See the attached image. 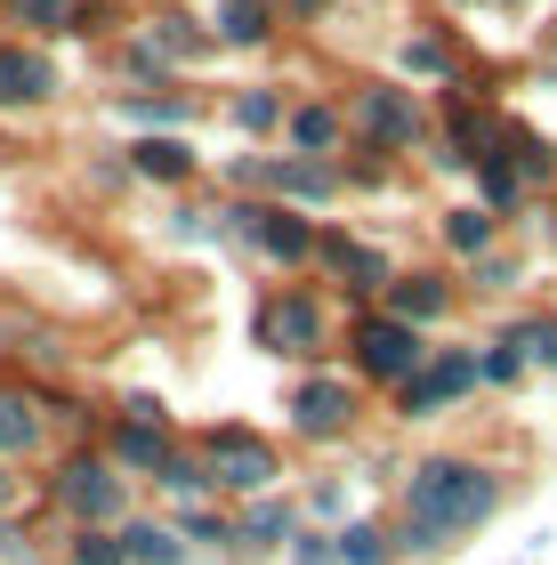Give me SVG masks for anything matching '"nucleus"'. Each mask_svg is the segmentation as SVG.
Instances as JSON below:
<instances>
[{
  "instance_id": "23",
  "label": "nucleus",
  "mask_w": 557,
  "mask_h": 565,
  "mask_svg": "<svg viewBox=\"0 0 557 565\" xmlns=\"http://www.w3.org/2000/svg\"><path fill=\"white\" fill-rule=\"evenodd\" d=\"M291 138L308 146V153H332V146H340V114H332V106H299V114H291Z\"/></svg>"
},
{
  "instance_id": "16",
  "label": "nucleus",
  "mask_w": 557,
  "mask_h": 565,
  "mask_svg": "<svg viewBox=\"0 0 557 565\" xmlns=\"http://www.w3.org/2000/svg\"><path fill=\"white\" fill-rule=\"evenodd\" d=\"M33 445H41V404L17 396V388H0V460H17Z\"/></svg>"
},
{
  "instance_id": "6",
  "label": "nucleus",
  "mask_w": 557,
  "mask_h": 565,
  "mask_svg": "<svg viewBox=\"0 0 557 565\" xmlns=\"http://www.w3.org/2000/svg\"><path fill=\"white\" fill-rule=\"evenodd\" d=\"M226 218H235V226H226L235 243H259L267 259H283V267L315 259V226L299 211H283V202H250V211H226Z\"/></svg>"
},
{
  "instance_id": "26",
  "label": "nucleus",
  "mask_w": 557,
  "mask_h": 565,
  "mask_svg": "<svg viewBox=\"0 0 557 565\" xmlns=\"http://www.w3.org/2000/svg\"><path fill=\"white\" fill-rule=\"evenodd\" d=\"M476 170H485V211H517L525 170H510V162H476Z\"/></svg>"
},
{
  "instance_id": "21",
  "label": "nucleus",
  "mask_w": 557,
  "mask_h": 565,
  "mask_svg": "<svg viewBox=\"0 0 557 565\" xmlns=\"http://www.w3.org/2000/svg\"><path fill=\"white\" fill-rule=\"evenodd\" d=\"M218 33H226V41H267V33H275V0H226V9H218Z\"/></svg>"
},
{
  "instance_id": "22",
  "label": "nucleus",
  "mask_w": 557,
  "mask_h": 565,
  "mask_svg": "<svg viewBox=\"0 0 557 565\" xmlns=\"http://www.w3.org/2000/svg\"><path fill=\"white\" fill-rule=\"evenodd\" d=\"M444 243L469 250V259H485V250H493V211H476V202H469V211H444Z\"/></svg>"
},
{
  "instance_id": "17",
  "label": "nucleus",
  "mask_w": 557,
  "mask_h": 565,
  "mask_svg": "<svg viewBox=\"0 0 557 565\" xmlns=\"http://www.w3.org/2000/svg\"><path fill=\"white\" fill-rule=\"evenodd\" d=\"M388 299H396V316H404V323H437L444 307H452V291H444L437 275H396V282H388Z\"/></svg>"
},
{
  "instance_id": "2",
  "label": "nucleus",
  "mask_w": 557,
  "mask_h": 565,
  "mask_svg": "<svg viewBox=\"0 0 557 565\" xmlns=\"http://www.w3.org/2000/svg\"><path fill=\"white\" fill-rule=\"evenodd\" d=\"M49 501H57L65 518H82V525H121L130 518V477L114 469V452H73V460H57V477H49Z\"/></svg>"
},
{
  "instance_id": "8",
  "label": "nucleus",
  "mask_w": 557,
  "mask_h": 565,
  "mask_svg": "<svg viewBox=\"0 0 557 565\" xmlns=\"http://www.w3.org/2000/svg\"><path fill=\"white\" fill-rule=\"evenodd\" d=\"M291 428L315 436V445L347 436V428H356V388H347V380H299V388H291Z\"/></svg>"
},
{
  "instance_id": "32",
  "label": "nucleus",
  "mask_w": 557,
  "mask_h": 565,
  "mask_svg": "<svg viewBox=\"0 0 557 565\" xmlns=\"http://www.w3.org/2000/svg\"><path fill=\"white\" fill-rule=\"evenodd\" d=\"M549 162H557V153H549L542 138H517V170H525V178H549Z\"/></svg>"
},
{
  "instance_id": "27",
  "label": "nucleus",
  "mask_w": 557,
  "mask_h": 565,
  "mask_svg": "<svg viewBox=\"0 0 557 565\" xmlns=\"http://www.w3.org/2000/svg\"><path fill=\"white\" fill-rule=\"evenodd\" d=\"M179 533H194V542H235V525H226L218 509H202V501H194V509H179Z\"/></svg>"
},
{
  "instance_id": "19",
  "label": "nucleus",
  "mask_w": 557,
  "mask_h": 565,
  "mask_svg": "<svg viewBox=\"0 0 557 565\" xmlns=\"http://www.w3.org/2000/svg\"><path fill=\"white\" fill-rule=\"evenodd\" d=\"M388 557H396V533L388 525H372V518L340 525V565H388Z\"/></svg>"
},
{
  "instance_id": "31",
  "label": "nucleus",
  "mask_w": 557,
  "mask_h": 565,
  "mask_svg": "<svg viewBox=\"0 0 557 565\" xmlns=\"http://www.w3.org/2000/svg\"><path fill=\"white\" fill-rule=\"evenodd\" d=\"M517 372H525V355H517L510 340H493V348H485V364H476V380H517Z\"/></svg>"
},
{
  "instance_id": "15",
  "label": "nucleus",
  "mask_w": 557,
  "mask_h": 565,
  "mask_svg": "<svg viewBox=\"0 0 557 565\" xmlns=\"http://www.w3.org/2000/svg\"><path fill=\"white\" fill-rule=\"evenodd\" d=\"M121 550H130V565H179L186 557V533L179 525H154V518H121Z\"/></svg>"
},
{
  "instance_id": "28",
  "label": "nucleus",
  "mask_w": 557,
  "mask_h": 565,
  "mask_svg": "<svg viewBox=\"0 0 557 565\" xmlns=\"http://www.w3.org/2000/svg\"><path fill=\"white\" fill-rule=\"evenodd\" d=\"M235 121H243V130H275V121H283V106H275L267 89H243V97H235Z\"/></svg>"
},
{
  "instance_id": "34",
  "label": "nucleus",
  "mask_w": 557,
  "mask_h": 565,
  "mask_svg": "<svg viewBox=\"0 0 557 565\" xmlns=\"http://www.w3.org/2000/svg\"><path fill=\"white\" fill-rule=\"evenodd\" d=\"M17 501V477H9V460H0V509H9Z\"/></svg>"
},
{
  "instance_id": "4",
  "label": "nucleus",
  "mask_w": 557,
  "mask_h": 565,
  "mask_svg": "<svg viewBox=\"0 0 557 565\" xmlns=\"http://www.w3.org/2000/svg\"><path fill=\"white\" fill-rule=\"evenodd\" d=\"M250 340H259L267 355H315L323 348V307H315V291H275V299H259Z\"/></svg>"
},
{
  "instance_id": "11",
  "label": "nucleus",
  "mask_w": 557,
  "mask_h": 565,
  "mask_svg": "<svg viewBox=\"0 0 557 565\" xmlns=\"http://www.w3.org/2000/svg\"><path fill=\"white\" fill-rule=\"evenodd\" d=\"M57 97V65L41 49H0V106H41Z\"/></svg>"
},
{
  "instance_id": "7",
  "label": "nucleus",
  "mask_w": 557,
  "mask_h": 565,
  "mask_svg": "<svg viewBox=\"0 0 557 565\" xmlns=\"http://www.w3.org/2000/svg\"><path fill=\"white\" fill-rule=\"evenodd\" d=\"M469 388H476V355L452 348V355H437V364H420L413 380H404L396 413H404V420H428V413H444V404H452V396H469Z\"/></svg>"
},
{
  "instance_id": "18",
  "label": "nucleus",
  "mask_w": 557,
  "mask_h": 565,
  "mask_svg": "<svg viewBox=\"0 0 557 565\" xmlns=\"http://www.w3.org/2000/svg\"><path fill=\"white\" fill-rule=\"evenodd\" d=\"M130 162H138L146 178H162V186H179V178H194V146H186V138H138Z\"/></svg>"
},
{
  "instance_id": "33",
  "label": "nucleus",
  "mask_w": 557,
  "mask_h": 565,
  "mask_svg": "<svg viewBox=\"0 0 557 565\" xmlns=\"http://www.w3.org/2000/svg\"><path fill=\"white\" fill-rule=\"evenodd\" d=\"M404 65H413V73H444V49L437 41H413V49H404Z\"/></svg>"
},
{
  "instance_id": "3",
  "label": "nucleus",
  "mask_w": 557,
  "mask_h": 565,
  "mask_svg": "<svg viewBox=\"0 0 557 565\" xmlns=\"http://www.w3.org/2000/svg\"><path fill=\"white\" fill-rule=\"evenodd\" d=\"M202 469H211V484L218 493H243V501H259V493H275V477H283V460H275V445L267 436H250V428H211L202 436Z\"/></svg>"
},
{
  "instance_id": "14",
  "label": "nucleus",
  "mask_w": 557,
  "mask_h": 565,
  "mask_svg": "<svg viewBox=\"0 0 557 565\" xmlns=\"http://www.w3.org/2000/svg\"><path fill=\"white\" fill-rule=\"evenodd\" d=\"M291 533H299V509L291 501H267V493L235 518V542L243 550H275V542H291Z\"/></svg>"
},
{
  "instance_id": "20",
  "label": "nucleus",
  "mask_w": 557,
  "mask_h": 565,
  "mask_svg": "<svg viewBox=\"0 0 557 565\" xmlns=\"http://www.w3.org/2000/svg\"><path fill=\"white\" fill-rule=\"evenodd\" d=\"M194 106H186V89H162V97H121V121H138V130H179Z\"/></svg>"
},
{
  "instance_id": "10",
  "label": "nucleus",
  "mask_w": 557,
  "mask_h": 565,
  "mask_svg": "<svg viewBox=\"0 0 557 565\" xmlns=\"http://www.w3.org/2000/svg\"><path fill=\"white\" fill-rule=\"evenodd\" d=\"M356 130L372 138V146H413L420 138V106L404 89H364L356 97Z\"/></svg>"
},
{
  "instance_id": "1",
  "label": "nucleus",
  "mask_w": 557,
  "mask_h": 565,
  "mask_svg": "<svg viewBox=\"0 0 557 565\" xmlns=\"http://www.w3.org/2000/svg\"><path fill=\"white\" fill-rule=\"evenodd\" d=\"M501 509V477L476 469V460H420L404 477V525L396 542L404 550H444L452 533H476Z\"/></svg>"
},
{
  "instance_id": "29",
  "label": "nucleus",
  "mask_w": 557,
  "mask_h": 565,
  "mask_svg": "<svg viewBox=\"0 0 557 565\" xmlns=\"http://www.w3.org/2000/svg\"><path fill=\"white\" fill-rule=\"evenodd\" d=\"M291 565H340V533H299V542H291Z\"/></svg>"
},
{
  "instance_id": "30",
  "label": "nucleus",
  "mask_w": 557,
  "mask_h": 565,
  "mask_svg": "<svg viewBox=\"0 0 557 565\" xmlns=\"http://www.w3.org/2000/svg\"><path fill=\"white\" fill-rule=\"evenodd\" d=\"M9 17H24V24H73L82 9H73V0H9Z\"/></svg>"
},
{
  "instance_id": "9",
  "label": "nucleus",
  "mask_w": 557,
  "mask_h": 565,
  "mask_svg": "<svg viewBox=\"0 0 557 565\" xmlns=\"http://www.w3.org/2000/svg\"><path fill=\"white\" fill-rule=\"evenodd\" d=\"M106 452H114L121 477H162L170 460H179V445H170V420H138V413H121V420L106 428Z\"/></svg>"
},
{
  "instance_id": "5",
  "label": "nucleus",
  "mask_w": 557,
  "mask_h": 565,
  "mask_svg": "<svg viewBox=\"0 0 557 565\" xmlns=\"http://www.w3.org/2000/svg\"><path fill=\"white\" fill-rule=\"evenodd\" d=\"M356 364L372 380H388V388H404L428 355H420V323H404V316H364L356 323Z\"/></svg>"
},
{
  "instance_id": "25",
  "label": "nucleus",
  "mask_w": 557,
  "mask_h": 565,
  "mask_svg": "<svg viewBox=\"0 0 557 565\" xmlns=\"http://www.w3.org/2000/svg\"><path fill=\"white\" fill-rule=\"evenodd\" d=\"M510 348L525 355V364H557V316H542V323H517V331H510Z\"/></svg>"
},
{
  "instance_id": "13",
  "label": "nucleus",
  "mask_w": 557,
  "mask_h": 565,
  "mask_svg": "<svg viewBox=\"0 0 557 565\" xmlns=\"http://www.w3.org/2000/svg\"><path fill=\"white\" fill-rule=\"evenodd\" d=\"M315 259L332 267L347 291H372V282H388V259H379V250H364V243H347V235H315Z\"/></svg>"
},
{
  "instance_id": "12",
  "label": "nucleus",
  "mask_w": 557,
  "mask_h": 565,
  "mask_svg": "<svg viewBox=\"0 0 557 565\" xmlns=\"http://www.w3.org/2000/svg\"><path fill=\"white\" fill-rule=\"evenodd\" d=\"M243 186H275V194H291V202H323L332 194V170L323 162H235Z\"/></svg>"
},
{
  "instance_id": "24",
  "label": "nucleus",
  "mask_w": 557,
  "mask_h": 565,
  "mask_svg": "<svg viewBox=\"0 0 557 565\" xmlns=\"http://www.w3.org/2000/svg\"><path fill=\"white\" fill-rule=\"evenodd\" d=\"M73 565H130V550H121L114 525H82L73 533Z\"/></svg>"
}]
</instances>
